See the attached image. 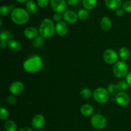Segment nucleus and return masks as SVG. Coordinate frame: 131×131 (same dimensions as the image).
I'll list each match as a JSON object with an SVG mask.
<instances>
[{
	"label": "nucleus",
	"instance_id": "4c0bfd02",
	"mask_svg": "<svg viewBox=\"0 0 131 131\" xmlns=\"http://www.w3.org/2000/svg\"><path fill=\"white\" fill-rule=\"evenodd\" d=\"M6 46H8V44L6 41H1V42H0V48L1 49L6 48Z\"/></svg>",
	"mask_w": 131,
	"mask_h": 131
},
{
	"label": "nucleus",
	"instance_id": "79ce46f5",
	"mask_svg": "<svg viewBox=\"0 0 131 131\" xmlns=\"http://www.w3.org/2000/svg\"><path fill=\"white\" fill-rule=\"evenodd\" d=\"M40 131H43V130H40Z\"/></svg>",
	"mask_w": 131,
	"mask_h": 131
},
{
	"label": "nucleus",
	"instance_id": "f03ea898",
	"mask_svg": "<svg viewBox=\"0 0 131 131\" xmlns=\"http://www.w3.org/2000/svg\"><path fill=\"white\" fill-rule=\"evenodd\" d=\"M38 31L39 34L43 38H51L56 32V25L51 19L46 18L41 22Z\"/></svg>",
	"mask_w": 131,
	"mask_h": 131
},
{
	"label": "nucleus",
	"instance_id": "0eeeda50",
	"mask_svg": "<svg viewBox=\"0 0 131 131\" xmlns=\"http://www.w3.org/2000/svg\"><path fill=\"white\" fill-rule=\"evenodd\" d=\"M67 3L65 0H51L50 5L51 8L56 13H64L67 8Z\"/></svg>",
	"mask_w": 131,
	"mask_h": 131
},
{
	"label": "nucleus",
	"instance_id": "5701e85b",
	"mask_svg": "<svg viewBox=\"0 0 131 131\" xmlns=\"http://www.w3.org/2000/svg\"><path fill=\"white\" fill-rule=\"evenodd\" d=\"M5 131H17V126L14 121L10 119L5 122Z\"/></svg>",
	"mask_w": 131,
	"mask_h": 131
},
{
	"label": "nucleus",
	"instance_id": "ea45409f",
	"mask_svg": "<svg viewBox=\"0 0 131 131\" xmlns=\"http://www.w3.org/2000/svg\"><path fill=\"white\" fill-rule=\"evenodd\" d=\"M28 1H29V0H17V1L20 3H24L26 2H28Z\"/></svg>",
	"mask_w": 131,
	"mask_h": 131
},
{
	"label": "nucleus",
	"instance_id": "b1692460",
	"mask_svg": "<svg viewBox=\"0 0 131 131\" xmlns=\"http://www.w3.org/2000/svg\"><path fill=\"white\" fill-rule=\"evenodd\" d=\"M80 95L83 98L88 100L92 96V91L90 89L85 87V88H83V89L81 90Z\"/></svg>",
	"mask_w": 131,
	"mask_h": 131
},
{
	"label": "nucleus",
	"instance_id": "20e7f679",
	"mask_svg": "<svg viewBox=\"0 0 131 131\" xmlns=\"http://www.w3.org/2000/svg\"><path fill=\"white\" fill-rule=\"evenodd\" d=\"M128 71L129 68L127 64L124 60L118 61L113 66L114 74L118 78H124V77L127 75Z\"/></svg>",
	"mask_w": 131,
	"mask_h": 131
},
{
	"label": "nucleus",
	"instance_id": "dca6fc26",
	"mask_svg": "<svg viewBox=\"0 0 131 131\" xmlns=\"http://www.w3.org/2000/svg\"><path fill=\"white\" fill-rule=\"evenodd\" d=\"M80 111L81 113L84 116H90L94 113V109L90 104H86L81 107Z\"/></svg>",
	"mask_w": 131,
	"mask_h": 131
},
{
	"label": "nucleus",
	"instance_id": "c85d7f7f",
	"mask_svg": "<svg viewBox=\"0 0 131 131\" xmlns=\"http://www.w3.org/2000/svg\"><path fill=\"white\" fill-rule=\"evenodd\" d=\"M107 90L110 95H113V96H114V95L116 96V94L118 93V89L117 86L115 83H111L107 86Z\"/></svg>",
	"mask_w": 131,
	"mask_h": 131
},
{
	"label": "nucleus",
	"instance_id": "a878e982",
	"mask_svg": "<svg viewBox=\"0 0 131 131\" xmlns=\"http://www.w3.org/2000/svg\"><path fill=\"white\" fill-rule=\"evenodd\" d=\"M118 91H125L129 88V85L128 84L127 82L125 80H120L116 83Z\"/></svg>",
	"mask_w": 131,
	"mask_h": 131
},
{
	"label": "nucleus",
	"instance_id": "4be33fe9",
	"mask_svg": "<svg viewBox=\"0 0 131 131\" xmlns=\"http://www.w3.org/2000/svg\"><path fill=\"white\" fill-rule=\"evenodd\" d=\"M118 55L123 60H127L130 57V52L127 48L123 47L119 50Z\"/></svg>",
	"mask_w": 131,
	"mask_h": 131
},
{
	"label": "nucleus",
	"instance_id": "393cba45",
	"mask_svg": "<svg viewBox=\"0 0 131 131\" xmlns=\"http://www.w3.org/2000/svg\"><path fill=\"white\" fill-rule=\"evenodd\" d=\"M44 43V38L42 36H38L34 39L32 42V44L34 48H38L41 47Z\"/></svg>",
	"mask_w": 131,
	"mask_h": 131
},
{
	"label": "nucleus",
	"instance_id": "58836bf2",
	"mask_svg": "<svg viewBox=\"0 0 131 131\" xmlns=\"http://www.w3.org/2000/svg\"><path fill=\"white\" fill-rule=\"evenodd\" d=\"M19 131H33V130L29 127H24L19 129Z\"/></svg>",
	"mask_w": 131,
	"mask_h": 131
},
{
	"label": "nucleus",
	"instance_id": "7c9ffc66",
	"mask_svg": "<svg viewBox=\"0 0 131 131\" xmlns=\"http://www.w3.org/2000/svg\"><path fill=\"white\" fill-rule=\"evenodd\" d=\"M122 8L126 12L131 13V0L125 1L122 4Z\"/></svg>",
	"mask_w": 131,
	"mask_h": 131
},
{
	"label": "nucleus",
	"instance_id": "f3484780",
	"mask_svg": "<svg viewBox=\"0 0 131 131\" xmlns=\"http://www.w3.org/2000/svg\"><path fill=\"white\" fill-rule=\"evenodd\" d=\"M122 0H105V5L111 10H117L122 6Z\"/></svg>",
	"mask_w": 131,
	"mask_h": 131
},
{
	"label": "nucleus",
	"instance_id": "2eb2a0df",
	"mask_svg": "<svg viewBox=\"0 0 131 131\" xmlns=\"http://www.w3.org/2000/svg\"><path fill=\"white\" fill-rule=\"evenodd\" d=\"M100 24L102 30L106 32H108L112 28V22L108 17H103L101 19Z\"/></svg>",
	"mask_w": 131,
	"mask_h": 131
},
{
	"label": "nucleus",
	"instance_id": "ddd939ff",
	"mask_svg": "<svg viewBox=\"0 0 131 131\" xmlns=\"http://www.w3.org/2000/svg\"><path fill=\"white\" fill-rule=\"evenodd\" d=\"M69 31V26L65 21H60L56 24V32L59 36L66 35Z\"/></svg>",
	"mask_w": 131,
	"mask_h": 131
},
{
	"label": "nucleus",
	"instance_id": "7ed1b4c3",
	"mask_svg": "<svg viewBox=\"0 0 131 131\" xmlns=\"http://www.w3.org/2000/svg\"><path fill=\"white\" fill-rule=\"evenodd\" d=\"M12 21L17 25H24L29 20V14L23 8H15L11 13Z\"/></svg>",
	"mask_w": 131,
	"mask_h": 131
},
{
	"label": "nucleus",
	"instance_id": "aec40b11",
	"mask_svg": "<svg viewBox=\"0 0 131 131\" xmlns=\"http://www.w3.org/2000/svg\"><path fill=\"white\" fill-rule=\"evenodd\" d=\"M97 3V0H82L83 7L87 10H91L94 8Z\"/></svg>",
	"mask_w": 131,
	"mask_h": 131
},
{
	"label": "nucleus",
	"instance_id": "c756f323",
	"mask_svg": "<svg viewBox=\"0 0 131 131\" xmlns=\"http://www.w3.org/2000/svg\"><path fill=\"white\" fill-rule=\"evenodd\" d=\"M9 117V113L6 109L3 107L0 108V119L1 120L7 119Z\"/></svg>",
	"mask_w": 131,
	"mask_h": 131
},
{
	"label": "nucleus",
	"instance_id": "37998d69",
	"mask_svg": "<svg viewBox=\"0 0 131 131\" xmlns=\"http://www.w3.org/2000/svg\"><path fill=\"white\" fill-rule=\"evenodd\" d=\"M130 95H131V92H130Z\"/></svg>",
	"mask_w": 131,
	"mask_h": 131
},
{
	"label": "nucleus",
	"instance_id": "423d86ee",
	"mask_svg": "<svg viewBox=\"0 0 131 131\" xmlns=\"http://www.w3.org/2000/svg\"><path fill=\"white\" fill-rule=\"evenodd\" d=\"M95 100L99 104H105L110 99V94L106 89L104 87H98L93 93Z\"/></svg>",
	"mask_w": 131,
	"mask_h": 131
},
{
	"label": "nucleus",
	"instance_id": "1a4fd4ad",
	"mask_svg": "<svg viewBox=\"0 0 131 131\" xmlns=\"http://www.w3.org/2000/svg\"><path fill=\"white\" fill-rule=\"evenodd\" d=\"M115 101L120 106L126 107L130 103V99L126 92L124 91H120L115 96Z\"/></svg>",
	"mask_w": 131,
	"mask_h": 131
},
{
	"label": "nucleus",
	"instance_id": "39448f33",
	"mask_svg": "<svg viewBox=\"0 0 131 131\" xmlns=\"http://www.w3.org/2000/svg\"><path fill=\"white\" fill-rule=\"evenodd\" d=\"M90 123L92 127L95 129L102 130L107 126V121L102 114H95L91 117Z\"/></svg>",
	"mask_w": 131,
	"mask_h": 131
},
{
	"label": "nucleus",
	"instance_id": "cd10ccee",
	"mask_svg": "<svg viewBox=\"0 0 131 131\" xmlns=\"http://www.w3.org/2000/svg\"><path fill=\"white\" fill-rule=\"evenodd\" d=\"M1 41H8L11 39V33L9 31L3 30L0 33Z\"/></svg>",
	"mask_w": 131,
	"mask_h": 131
},
{
	"label": "nucleus",
	"instance_id": "f704fd0d",
	"mask_svg": "<svg viewBox=\"0 0 131 131\" xmlns=\"http://www.w3.org/2000/svg\"><path fill=\"white\" fill-rule=\"evenodd\" d=\"M61 15H60V14H58V13H55V14L53 15V19L55 21L57 22V23L58 22L60 21H61Z\"/></svg>",
	"mask_w": 131,
	"mask_h": 131
},
{
	"label": "nucleus",
	"instance_id": "e433bc0d",
	"mask_svg": "<svg viewBox=\"0 0 131 131\" xmlns=\"http://www.w3.org/2000/svg\"><path fill=\"white\" fill-rule=\"evenodd\" d=\"M126 81L127 82L128 84L131 87V72L129 73L126 76Z\"/></svg>",
	"mask_w": 131,
	"mask_h": 131
},
{
	"label": "nucleus",
	"instance_id": "412c9836",
	"mask_svg": "<svg viewBox=\"0 0 131 131\" xmlns=\"http://www.w3.org/2000/svg\"><path fill=\"white\" fill-rule=\"evenodd\" d=\"M15 8L13 5H3L0 8V15L1 16H6L10 12L12 13V10Z\"/></svg>",
	"mask_w": 131,
	"mask_h": 131
},
{
	"label": "nucleus",
	"instance_id": "9b49d317",
	"mask_svg": "<svg viewBox=\"0 0 131 131\" xmlns=\"http://www.w3.org/2000/svg\"><path fill=\"white\" fill-rule=\"evenodd\" d=\"M24 89V83L20 81L13 82L9 86V91L13 95H20Z\"/></svg>",
	"mask_w": 131,
	"mask_h": 131
},
{
	"label": "nucleus",
	"instance_id": "a19ab883",
	"mask_svg": "<svg viewBox=\"0 0 131 131\" xmlns=\"http://www.w3.org/2000/svg\"><path fill=\"white\" fill-rule=\"evenodd\" d=\"M0 21H1V23H0V26L2 25V19H0Z\"/></svg>",
	"mask_w": 131,
	"mask_h": 131
},
{
	"label": "nucleus",
	"instance_id": "f257e3e1",
	"mask_svg": "<svg viewBox=\"0 0 131 131\" xmlns=\"http://www.w3.org/2000/svg\"><path fill=\"white\" fill-rule=\"evenodd\" d=\"M43 66L42 58L38 55H33L26 60L23 63V68L29 73H35L40 71Z\"/></svg>",
	"mask_w": 131,
	"mask_h": 131
},
{
	"label": "nucleus",
	"instance_id": "6e6552de",
	"mask_svg": "<svg viewBox=\"0 0 131 131\" xmlns=\"http://www.w3.org/2000/svg\"><path fill=\"white\" fill-rule=\"evenodd\" d=\"M103 58L107 64H113L118 62V55L115 50L113 49H107L104 52Z\"/></svg>",
	"mask_w": 131,
	"mask_h": 131
},
{
	"label": "nucleus",
	"instance_id": "2f4dec72",
	"mask_svg": "<svg viewBox=\"0 0 131 131\" xmlns=\"http://www.w3.org/2000/svg\"><path fill=\"white\" fill-rule=\"evenodd\" d=\"M50 0H37V5L39 7L44 8L50 3Z\"/></svg>",
	"mask_w": 131,
	"mask_h": 131
},
{
	"label": "nucleus",
	"instance_id": "c9c22d12",
	"mask_svg": "<svg viewBox=\"0 0 131 131\" xmlns=\"http://www.w3.org/2000/svg\"><path fill=\"white\" fill-rule=\"evenodd\" d=\"M124 12H125V11L124 10V9L120 8L116 10V15H117V16H119V17L123 16V15H124Z\"/></svg>",
	"mask_w": 131,
	"mask_h": 131
},
{
	"label": "nucleus",
	"instance_id": "9d476101",
	"mask_svg": "<svg viewBox=\"0 0 131 131\" xmlns=\"http://www.w3.org/2000/svg\"><path fill=\"white\" fill-rule=\"evenodd\" d=\"M46 123L45 117L41 114H37L33 116L31 120L32 127L36 130H41Z\"/></svg>",
	"mask_w": 131,
	"mask_h": 131
},
{
	"label": "nucleus",
	"instance_id": "72a5a7b5",
	"mask_svg": "<svg viewBox=\"0 0 131 131\" xmlns=\"http://www.w3.org/2000/svg\"><path fill=\"white\" fill-rule=\"evenodd\" d=\"M81 0H66L67 4H69L70 6H75L79 4Z\"/></svg>",
	"mask_w": 131,
	"mask_h": 131
},
{
	"label": "nucleus",
	"instance_id": "4468645a",
	"mask_svg": "<svg viewBox=\"0 0 131 131\" xmlns=\"http://www.w3.org/2000/svg\"><path fill=\"white\" fill-rule=\"evenodd\" d=\"M24 35L26 38L28 39H34L38 37L39 31L36 29L34 27H28L24 30Z\"/></svg>",
	"mask_w": 131,
	"mask_h": 131
},
{
	"label": "nucleus",
	"instance_id": "473e14b6",
	"mask_svg": "<svg viewBox=\"0 0 131 131\" xmlns=\"http://www.w3.org/2000/svg\"><path fill=\"white\" fill-rule=\"evenodd\" d=\"M17 98L14 95L9 96L7 98V102L9 105H14L16 103Z\"/></svg>",
	"mask_w": 131,
	"mask_h": 131
},
{
	"label": "nucleus",
	"instance_id": "bb28decb",
	"mask_svg": "<svg viewBox=\"0 0 131 131\" xmlns=\"http://www.w3.org/2000/svg\"><path fill=\"white\" fill-rule=\"evenodd\" d=\"M78 18L80 20L84 21L86 20L89 17V13L87 11V10H84V9H81L78 11Z\"/></svg>",
	"mask_w": 131,
	"mask_h": 131
},
{
	"label": "nucleus",
	"instance_id": "a211bd4d",
	"mask_svg": "<svg viewBox=\"0 0 131 131\" xmlns=\"http://www.w3.org/2000/svg\"><path fill=\"white\" fill-rule=\"evenodd\" d=\"M8 47L11 51H14V52H17L19 51L21 49V45L19 41L16 40L10 39L7 42Z\"/></svg>",
	"mask_w": 131,
	"mask_h": 131
},
{
	"label": "nucleus",
	"instance_id": "f8f14e48",
	"mask_svg": "<svg viewBox=\"0 0 131 131\" xmlns=\"http://www.w3.org/2000/svg\"><path fill=\"white\" fill-rule=\"evenodd\" d=\"M63 18L66 23L72 24L78 21V14L73 10H66L63 14Z\"/></svg>",
	"mask_w": 131,
	"mask_h": 131
},
{
	"label": "nucleus",
	"instance_id": "6ab92c4d",
	"mask_svg": "<svg viewBox=\"0 0 131 131\" xmlns=\"http://www.w3.org/2000/svg\"><path fill=\"white\" fill-rule=\"evenodd\" d=\"M26 9L29 14H34L38 11V7L37 5L31 0H29L26 4Z\"/></svg>",
	"mask_w": 131,
	"mask_h": 131
}]
</instances>
